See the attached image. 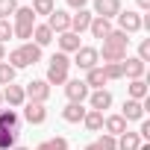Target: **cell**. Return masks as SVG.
<instances>
[{"instance_id": "6da1fadb", "label": "cell", "mask_w": 150, "mask_h": 150, "mask_svg": "<svg viewBox=\"0 0 150 150\" xmlns=\"http://www.w3.org/2000/svg\"><path fill=\"white\" fill-rule=\"evenodd\" d=\"M127 33L121 30H112L106 38H103V50H97V56H103V62H124L127 59Z\"/></svg>"}, {"instance_id": "7a4b0ae2", "label": "cell", "mask_w": 150, "mask_h": 150, "mask_svg": "<svg viewBox=\"0 0 150 150\" xmlns=\"http://www.w3.org/2000/svg\"><path fill=\"white\" fill-rule=\"evenodd\" d=\"M68 71H71V59H68L65 53H53L44 83H47V86H65V83H68Z\"/></svg>"}, {"instance_id": "3957f363", "label": "cell", "mask_w": 150, "mask_h": 150, "mask_svg": "<svg viewBox=\"0 0 150 150\" xmlns=\"http://www.w3.org/2000/svg\"><path fill=\"white\" fill-rule=\"evenodd\" d=\"M24 94H27V103H47L50 86H47L44 80H30L27 88H24Z\"/></svg>"}, {"instance_id": "277c9868", "label": "cell", "mask_w": 150, "mask_h": 150, "mask_svg": "<svg viewBox=\"0 0 150 150\" xmlns=\"http://www.w3.org/2000/svg\"><path fill=\"white\" fill-rule=\"evenodd\" d=\"M97 62H100L97 47H80L77 53H74V62L71 65H77L80 71H91V68H97Z\"/></svg>"}, {"instance_id": "5b68a950", "label": "cell", "mask_w": 150, "mask_h": 150, "mask_svg": "<svg viewBox=\"0 0 150 150\" xmlns=\"http://www.w3.org/2000/svg\"><path fill=\"white\" fill-rule=\"evenodd\" d=\"M65 94H68V103H83L91 94V88L86 86V80H68L65 83Z\"/></svg>"}, {"instance_id": "8992f818", "label": "cell", "mask_w": 150, "mask_h": 150, "mask_svg": "<svg viewBox=\"0 0 150 150\" xmlns=\"http://www.w3.org/2000/svg\"><path fill=\"white\" fill-rule=\"evenodd\" d=\"M47 27H50V33H53V35L68 33V30H71V15H68L65 9H53V12L47 15Z\"/></svg>"}, {"instance_id": "52a82bcc", "label": "cell", "mask_w": 150, "mask_h": 150, "mask_svg": "<svg viewBox=\"0 0 150 150\" xmlns=\"http://www.w3.org/2000/svg\"><path fill=\"white\" fill-rule=\"evenodd\" d=\"M118 30L127 33V35H129V33H138V30H141V15L132 12V9H127V12L121 9V12H118Z\"/></svg>"}, {"instance_id": "ba28073f", "label": "cell", "mask_w": 150, "mask_h": 150, "mask_svg": "<svg viewBox=\"0 0 150 150\" xmlns=\"http://www.w3.org/2000/svg\"><path fill=\"white\" fill-rule=\"evenodd\" d=\"M118 12H121V0H94V18H106V21H112V18H118Z\"/></svg>"}, {"instance_id": "9c48e42d", "label": "cell", "mask_w": 150, "mask_h": 150, "mask_svg": "<svg viewBox=\"0 0 150 150\" xmlns=\"http://www.w3.org/2000/svg\"><path fill=\"white\" fill-rule=\"evenodd\" d=\"M121 68H124V77H127V80H144V71H147V65H144L138 56H127V59L121 62Z\"/></svg>"}, {"instance_id": "30bf717a", "label": "cell", "mask_w": 150, "mask_h": 150, "mask_svg": "<svg viewBox=\"0 0 150 150\" xmlns=\"http://www.w3.org/2000/svg\"><path fill=\"white\" fill-rule=\"evenodd\" d=\"M24 121L33 124V127L44 124V121H47V109H44V103H24Z\"/></svg>"}, {"instance_id": "8fae6325", "label": "cell", "mask_w": 150, "mask_h": 150, "mask_svg": "<svg viewBox=\"0 0 150 150\" xmlns=\"http://www.w3.org/2000/svg\"><path fill=\"white\" fill-rule=\"evenodd\" d=\"M3 100L9 103V109H18V106H24L27 103V94H24V86H6L3 88Z\"/></svg>"}, {"instance_id": "7c38bea8", "label": "cell", "mask_w": 150, "mask_h": 150, "mask_svg": "<svg viewBox=\"0 0 150 150\" xmlns=\"http://www.w3.org/2000/svg\"><path fill=\"white\" fill-rule=\"evenodd\" d=\"M91 18H94V15H91L88 9H77V12L71 15V33H77V35H80V33H86V30H88V24H91Z\"/></svg>"}, {"instance_id": "4fadbf2b", "label": "cell", "mask_w": 150, "mask_h": 150, "mask_svg": "<svg viewBox=\"0 0 150 150\" xmlns=\"http://www.w3.org/2000/svg\"><path fill=\"white\" fill-rule=\"evenodd\" d=\"M80 47H83V44H80V35H77V33H71V30H68V33H59V53L68 56V53H77Z\"/></svg>"}, {"instance_id": "5bb4252c", "label": "cell", "mask_w": 150, "mask_h": 150, "mask_svg": "<svg viewBox=\"0 0 150 150\" xmlns=\"http://www.w3.org/2000/svg\"><path fill=\"white\" fill-rule=\"evenodd\" d=\"M121 118H124V121H144V106H141V100H129V97H127Z\"/></svg>"}, {"instance_id": "9a60e30c", "label": "cell", "mask_w": 150, "mask_h": 150, "mask_svg": "<svg viewBox=\"0 0 150 150\" xmlns=\"http://www.w3.org/2000/svg\"><path fill=\"white\" fill-rule=\"evenodd\" d=\"M88 103H91V109H94V112H103V109H109V106H112V94H109L106 88H97V91H91V94H88Z\"/></svg>"}, {"instance_id": "2e32d148", "label": "cell", "mask_w": 150, "mask_h": 150, "mask_svg": "<svg viewBox=\"0 0 150 150\" xmlns=\"http://www.w3.org/2000/svg\"><path fill=\"white\" fill-rule=\"evenodd\" d=\"M103 129H106L109 135H115V138H118V135H124V132H127V121H124L121 115H106V118H103Z\"/></svg>"}, {"instance_id": "e0dca14e", "label": "cell", "mask_w": 150, "mask_h": 150, "mask_svg": "<svg viewBox=\"0 0 150 150\" xmlns=\"http://www.w3.org/2000/svg\"><path fill=\"white\" fill-rule=\"evenodd\" d=\"M86 112H88V109H83V103H68V106L62 109V118H65L68 124H83Z\"/></svg>"}, {"instance_id": "ac0fdd59", "label": "cell", "mask_w": 150, "mask_h": 150, "mask_svg": "<svg viewBox=\"0 0 150 150\" xmlns=\"http://www.w3.org/2000/svg\"><path fill=\"white\" fill-rule=\"evenodd\" d=\"M106 83H109V80H106V74H103V68H100V65H97V68H91V71H86V86H88V88H94V91H97V88H103Z\"/></svg>"}, {"instance_id": "d6986e66", "label": "cell", "mask_w": 150, "mask_h": 150, "mask_svg": "<svg viewBox=\"0 0 150 150\" xmlns=\"http://www.w3.org/2000/svg\"><path fill=\"white\" fill-rule=\"evenodd\" d=\"M21 127V115L15 109H0V129H15L18 132Z\"/></svg>"}, {"instance_id": "ffe728a7", "label": "cell", "mask_w": 150, "mask_h": 150, "mask_svg": "<svg viewBox=\"0 0 150 150\" xmlns=\"http://www.w3.org/2000/svg\"><path fill=\"white\" fill-rule=\"evenodd\" d=\"M88 33H91L94 38H106V35L112 33V21H106V18H91Z\"/></svg>"}, {"instance_id": "44dd1931", "label": "cell", "mask_w": 150, "mask_h": 150, "mask_svg": "<svg viewBox=\"0 0 150 150\" xmlns=\"http://www.w3.org/2000/svg\"><path fill=\"white\" fill-rule=\"evenodd\" d=\"M12 18H15V27H35V15L30 6H18Z\"/></svg>"}, {"instance_id": "7402d4cb", "label": "cell", "mask_w": 150, "mask_h": 150, "mask_svg": "<svg viewBox=\"0 0 150 150\" xmlns=\"http://www.w3.org/2000/svg\"><path fill=\"white\" fill-rule=\"evenodd\" d=\"M33 38H35L33 44L44 47V44H50V41H53V33H50V27H47V24H35V27H33Z\"/></svg>"}, {"instance_id": "603a6c76", "label": "cell", "mask_w": 150, "mask_h": 150, "mask_svg": "<svg viewBox=\"0 0 150 150\" xmlns=\"http://www.w3.org/2000/svg\"><path fill=\"white\" fill-rule=\"evenodd\" d=\"M83 124H86V129H88V132H100V129H103V112L88 109V112H86V118H83Z\"/></svg>"}, {"instance_id": "cb8c5ba5", "label": "cell", "mask_w": 150, "mask_h": 150, "mask_svg": "<svg viewBox=\"0 0 150 150\" xmlns=\"http://www.w3.org/2000/svg\"><path fill=\"white\" fill-rule=\"evenodd\" d=\"M138 144H141V138H138V132H124V135H118V147L115 150H138Z\"/></svg>"}, {"instance_id": "d4e9b609", "label": "cell", "mask_w": 150, "mask_h": 150, "mask_svg": "<svg viewBox=\"0 0 150 150\" xmlns=\"http://www.w3.org/2000/svg\"><path fill=\"white\" fill-rule=\"evenodd\" d=\"M21 53H24L27 65H35V62L41 59V47H38V44H33V41H24V44H21Z\"/></svg>"}, {"instance_id": "484cf974", "label": "cell", "mask_w": 150, "mask_h": 150, "mask_svg": "<svg viewBox=\"0 0 150 150\" xmlns=\"http://www.w3.org/2000/svg\"><path fill=\"white\" fill-rule=\"evenodd\" d=\"M129 100H147V83L144 80H129Z\"/></svg>"}, {"instance_id": "4316f807", "label": "cell", "mask_w": 150, "mask_h": 150, "mask_svg": "<svg viewBox=\"0 0 150 150\" xmlns=\"http://www.w3.org/2000/svg\"><path fill=\"white\" fill-rule=\"evenodd\" d=\"M18 144V132L15 129H0V150H12Z\"/></svg>"}, {"instance_id": "83f0119b", "label": "cell", "mask_w": 150, "mask_h": 150, "mask_svg": "<svg viewBox=\"0 0 150 150\" xmlns=\"http://www.w3.org/2000/svg\"><path fill=\"white\" fill-rule=\"evenodd\" d=\"M100 68H103V74H106V80H121V77H124L121 62H103Z\"/></svg>"}, {"instance_id": "f1b7e54d", "label": "cell", "mask_w": 150, "mask_h": 150, "mask_svg": "<svg viewBox=\"0 0 150 150\" xmlns=\"http://www.w3.org/2000/svg\"><path fill=\"white\" fill-rule=\"evenodd\" d=\"M35 150H68V138L56 135V138H50V141H41Z\"/></svg>"}, {"instance_id": "f546056e", "label": "cell", "mask_w": 150, "mask_h": 150, "mask_svg": "<svg viewBox=\"0 0 150 150\" xmlns=\"http://www.w3.org/2000/svg\"><path fill=\"white\" fill-rule=\"evenodd\" d=\"M33 15H50L53 9H56V3H53V0H33Z\"/></svg>"}, {"instance_id": "4dcf8cb0", "label": "cell", "mask_w": 150, "mask_h": 150, "mask_svg": "<svg viewBox=\"0 0 150 150\" xmlns=\"http://www.w3.org/2000/svg\"><path fill=\"white\" fill-rule=\"evenodd\" d=\"M15 68L12 65H6V62H0V86H12L15 83Z\"/></svg>"}, {"instance_id": "1f68e13d", "label": "cell", "mask_w": 150, "mask_h": 150, "mask_svg": "<svg viewBox=\"0 0 150 150\" xmlns=\"http://www.w3.org/2000/svg\"><path fill=\"white\" fill-rule=\"evenodd\" d=\"M6 65H12L15 71H21V68H27V59H24V53H21V47H15L9 56H6Z\"/></svg>"}, {"instance_id": "d6a6232c", "label": "cell", "mask_w": 150, "mask_h": 150, "mask_svg": "<svg viewBox=\"0 0 150 150\" xmlns=\"http://www.w3.org/2000/svg\"><path fill=\"white\" fill-rule=\"evenodd\" d=\"M18 9V0H0V21H9Z\"/></svg>"}, {"instance_id": "836d02e7", "label": "cell", "mask_w": 150, "mask_h": 150, "mask_svg": "<svg viewBox=\"0 0 150 150\" xmlns=\"http://www.w3.org/2000/svg\"><path fill=\"white\" fill-rule=\"evenodd\" d=\"M94 144H97L100 150H115V147H118V138H115V135H109V132H103Z\"/></svg>"}, {"instance_id": "e575fe53", "label": "cell", "mask_w": 150, "mask_h": 150, "mask_svg": "<svg viewBox=\"0 0 150 150\" xmlns=\"http://www.w3.org/2000/svg\"><path fill=\"white\" fill-rule=\"evenodd\" d=\"M138 59L147 65V59H150V38H144V41L138 44Z\"/></svg>"}, {"instance_id": "d590c367", "label": "cell", "mask_w": 150, "mask_h": 150, "mask_svg": "<svg viewBox=\"0 0 150 150\" xmlns=\"http://www.w3.org/2000/svg\"><path fill=\"white\" fill-rule=\"evenodd\" d=\"M9 38H12V24L9 21H0V44L9 41Z\"/></svg>"}, {"instance_id": "8d00e7d4", "label": "cell", "mask_w": 150, "mask_h": 150, "mask_svg": "<svg viewBox=\"0 0 150 150\" xmlns=\"http://www.w3.org/2000/svg\"><path fill=\"white\" fill-rule=\"evenodd\" d=\"M138 138H141V141L150 138V121H141V127H138Z\"/></svg>"}, {"instance_id": "74e56055", "label": "cell", "mask_w": 150, "mask_h": 150, "mask_svg": "<svg viewBox=\"0 0 150 150\" xmlns=\"http://www.w3.org/2000/svg\"><path fill=\"white\" fill-rule=\"evenodd\" d=\"M86 3H88V0H68V6H71L74 12H77V9H86Z\"/></svg>"}, {"instance_id": "f35d334b", "label": "cell", "mask_w": 150, "mask_h": 150, "mask_svg": "<svg viewBox=\"0 0 150 150\" xmlns=\"http://www.w3.org/2000/svg\"><path fill=\"white\" fill-rule=\"evenodd\" d=\"M135 3H138V9H144V12L150 9V0H135Z\"/></svg>"}, {"instance_id": "ab89813d", "label": "cell", "mask_w": 150, "mask_h": 150, "mask_svg": "<svg viewBox=\"0 0 150 150\" xmlns=\"http://www.w3.org/2000/svg\"><path fill=\"white\" fill-rule=\"evenodd\" d=\"M0 62H6V47L0 44Z\"/></svg>"}, {"instance_id": "60d3db41", "label": "cell", "mask_w": 150, "mask_h": 150, "mask_svg": "<svg viewBox=\"0 0 150 150\" xmlns=\"http://www.w3.org/2000/svg\"><path fill=\"white\" fill-rule=\"evenodd\" d=\"M138 150H150V144H144V141H141V144H138Z\"/></svg>"}, {"instance_id": "b9f144b4", "label": "cell", "mask_w": 150, "mask_h": 150, "mask_svg": "<svg viewBox=\"0 0 150 150\" xmlns=\"http://www.w3.org/2000/svg\"><path fill=\"white\" fill-rule=\"evenodd\" d=\"M86 150H100V147L97 144H86Z\"/></svg>"}, {"instance_id": "7bdbcfd3", "label": "cell", "mask_w": 150, "mask_h": 150, "mask_svg": "<svg viewBox=\"0 0 150 150\" xmlns=\"http://www.w3.org/2000/svg\"><path fill=\"white\" fill-rule=\"evenodd\" d=\"M12 150H30V147H18V144H15V147H12Z\"/></svg>"}, {"instance_id": "ee69618b", "label": "cell", "mask_w": 150, "mask_h": 150, "mask_svg": "<svg viewBox=\"0 0 150 150\" xmlns=\"http://www.w3.org/2000/svg\"><path fill=\"white\" fill-rule=\"evenodd\" d=\"M0 103H3V94H0Z\"/></svg>"}]
</instances>
